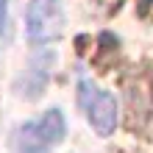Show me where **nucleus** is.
Here are the masks:
<instances>
[{
  "label": "nucleus",
  "mask_w": 153,
  "mask_h": 153,
  "mask_svg": "<svg viewBox=\"0 0 153 153\" xmlns=\"http://www.w3.org/2000/svg\"><path fill=\"white\" fill-rule=\"evenodd\" d=\"M89 111V123H92V128L100 134V137H109L117 125V100L111 92H97L92 97V103L86 106Z\"/></svg>",
  "instance_id": "nucleus-3"
},
{
  "label": "nucleus",
  "mask_w": 153,
  "mask_h": 153,
  "mask_svg": "<svg viewBox=\"0 0 153 153\" xmlns=\"http://www.w3.org/2000/svg\"><path fill=\"white\" fill-rule=\"evenodd\" d=\"M64 14H61V0H33L28 8V36L33 42H48L59 36Z\"/></svg>",
  "instance_id": "nucleus-2"
},
{
  "label": "nucleus",
  "mask_w": 153,
  "mask_h": 153,
  "mask_svg": "<svg viewBox=\"0 0 153 153\" xmlns=\"http://www.w3.org/2000/svg\"><path fill=\"white\" fill-rule=\"evenodd\" d=\"M64 139V117L59 109H50L39 120L25 123L17 131V153H45Z\"/></svg>",
  "instance_id": "nucleus-1"
},
{
  "label": "nucleus",
  "mask_w": 153,
  "mask_h": 153,
  "mask_svg": "<svg viewBox=\"0 0 153 153\" xmlns=\"http://www.w3.org/2000/svg\"><path fill=\"white\" fill-rule=\"evenodd\" d=\"M6 3L8 0H0V33H3V28H6Z\"/></svg>",
  "instance_id": "nucleus-4"
}]
</instances>
